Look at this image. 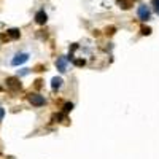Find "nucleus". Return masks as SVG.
<instances>
[{
	"mask_svg": "<svg viewBox=\"0 0 159 159\" xmlns=\"http://www.w3.org/2000/svg\"><path fill=\"white\" fill-rule=\"evenodd\" d=\"M29 61V54L27 52H18V54L11 59V65H15V67H18V65L24 64V62H27Z\"/></svg>",
	"mask_w": 159,
	"mask_h": 159,
	"instance_id": "nucleus-1",
	"label": "nucleus"
},
{
	"mask_svg": "<svg viewBox=\"0 0 159 159\" xmlns=\"http://www.w3.org/2000/svg\"><path fill=\"white\" fill-rule=\"evenodd\" d=\"M29 102L32 105H35V107H42V105H45V97L43 96H40V94H29Z\"/></svg>",
	"mask_w": 159,
	"mask_h": 159,
	"instance_id": "nucleus-2",
	"label": "nucleus"
},
{
	"mask_svg": "<svg viewBox=\"0 0 159 159\" xmlns=\"http://www.w3.org/2000/svg\"><path fill=\"white\" fill-rule=\"evenodd\" d=\"M139 18L142 21H148L151 18V13H150V8L147 5H140L139 7Z\"/></svg>",
	"mask_w": 159,
	"mask_h": 159,
	"instance_id": "nucleus-3",
	"label": "nucleus"
},
{
	"mask_svg": "<svg viewBox=\"0 0 159 159\" xmlns=\"http://www.w3.org/2000/svg\"><path fill=\"white\" fill-rule=\"evenodd\" d=\"M7 86L10 88V89H13V91H18V89H21V83H19V80L18 78H7Z\"/></svg>",
	"mask_w": 159,
	"mask_h": 159,
	"instance_id": "nucleus-4",
	"label": "nucleus"
},
{
	"mask_svg": "<svg viewBox=\"0 0 159 159\" xmlns=\"http://www.w3.org/2000/svg\"><path fill=\"white\" fill-rule=\"evenodd\" d=\"M67 61H69V59H65V57H57V61H56V67H57V70H59L61 73L67 72Z\"/></svg>",
	"mask_w": 159,
	"mask_h": 159,
	"instance_id": "nucleus-5",
	"label": "nucleus"
},
{
	"mask_svg": "<svg viewBox=\"0 0 159 159\" xmlns=\"http://www.w3.org/2000/svg\"><path fill=\"white\" fill-rule=\"evenodd\" d=\"M46 19H48V16H46L45 10H40V11H37V15H35V22H37V24L43 25V24L46 22Z\"/></svg>",
	"mask_w": 159,
	"mask_h": 159,
	"instance_id": "nucleus-6",
	"label": "nucleus"
},
{
	"mask_svg": "<svg viewBox=\"0 0 159 159\" xmlns=\"http://www.w3.org/2000/svg\"><path fill=\"white\" fill-rule=\"evenodd\" d=\"M116 5L123 10H129L132 5H134V0H116Z\"/></svg>",
	"mask_w": 159,
	"mask_h": 159,
	"instance_id": "nucleus-7",
	"label": "nucleus"
},
{
	"mask_svg": "<svg viewBox=\"0 0 159 159\" xmlns=\"http://www.w3.org/2000/svg\"><path fill=\"white\" fill-rule=\"evenodd\" d=\"M62 83H64V81H62V78H61V76H54V78L51 80V88L56 91V89H59V88L62 86Z\"/></svg>",
	"mask_w": 159,
	"mask_h": 159,
	"instance_id": "nucleus-8",
	"label": "nucleus"
},
{
	"mask_svg": "<svg viewBox=\"0 0 159 159\" xmlns=\"http://www.w3.org/2000/svg\"><path fill=\"white\" fill-rule=\"evenodd\" d=\"M7 35H8L11 40H18V38L21 37V30H19V29H10V30H7Z\"/></svg>",
	"mask_w": 159,
	"mask_h": 159,
	"instance_id": "nucleus-9",
	"label": "nucleus"
},
{
	"mask_svg": "<svg viewBox=\"0 0 159 159\" xmlns=\"http://www.w3.org/2000/svg\"><path fill=\"white\" fill-rule=\"evenodd\" d=\"M151 3H153V8L156 11V15H159V0H151Z\"/></svg>",
	"mask_w": 159,
	"mask_h": 159,
	"instance_id": "nucleus-10",
	"label": "nucleus"
},
{
	"mask_svg": "<svg viewBox=\"0 0 159 159\" xmlns=\"http://www.w3.org/2000/svg\"><path fill=\"white\" fill-rule=\"evenodd\" d=\"M73 62H75V65H78V67H83V65L86 64L84 59H73Z\"/></svg>",
	"mask_w": 159,
	"mask_h": 159,
	"instance_id": "nucleus-11",
	"label": "nucleus"
},
{
	"mask_svg": "<svg viewBox=\"0 0 159 159\" xmlns=\"http://www.w3.org/2000/svg\"><path fill=\"white\" fill-rule=\"evenodd\" d=\"M140 32H142V35H150V34H151V29H150V27H145V25H143V27L140 29Z\"/></svg>",
	"mask_w": 159,
	"mask_h": 159,
	"instance_id": "nucleus-12",
	"label": "nucleus"
},
{
	"mask_svg": "<svg viewBox=\"0 0 159 159\" xmlns=\"http://www.w3.org/2000/svg\"><path fill=\"white\" fill-rule=\"evenodd\" d=\"M72 108H73V103H65V105H64V111H65V113L72 111Z\"/></svg>",
	"mask_w": 159,
	"mask_h": 159,
	"instance_id": "nucleus-13",
	"label": "nucleus"
},
{
	"mask_svg": "<svg viewBox=\"0 0 159 159\" xmlns=\"http://www.w3.org/2000/svg\"><path fill=\"white\" fill-rule=\"evenodd\" d=\"M52 119H54V121H57V119H62V115H54V116H52Z\"/></svg>",
	"mask_w": 159,
	"mask_h": 159,
	"instance_id": "nucleus-14",
	"label": "nucleus"
},
{
	"mask_svg": "<svg viewBox=\"0 0 159 159\" xmlns=\"http://www.w3.org/2000/svg\"><path fill=\"white\" fill-rule=\"evenodd\" d=\"M42 83H43L42 80H37V81H35V86H37V88H40V86H42Z\"/></svg>",
	"mask_w": 159,
	"mask_h": 159,
	"instance_id": "nucleus-15",
	"label": "nucleus"
},
{
	"mask_svg": "<svg viewBox=\"0 0 159 159\" xmlns=\"http://www.w3.org/2000/svg\"><path fill=\"white\" fill-rule=\"evenodd\" d=\"M107 34H110V35H111V34H115V27H110V29H107Z\"/></svg>",
	"mask_w": 159,
	"mask_h": 159,
	"instance_id": "nucleus-16",
	"label": "nucleus"
},
{
	"mask_svg": "<svg viewBox=\"0 0 159 159\" xmlns=\"http://www.w3.org/2000/svg\"><path fill=\"white\" fill-rule=\"evenodd\" d=\"M3 115H5V110H3V108H0V121H2V118H3Z\"/></svg>",
	"mask_w": 159,
	"mask_h": 159,
	"instance_id": "nucleus-17",
	"label": "nucleus"
}]
</instances>
